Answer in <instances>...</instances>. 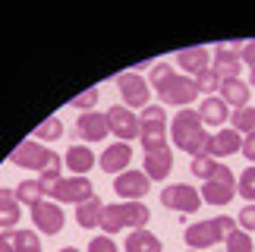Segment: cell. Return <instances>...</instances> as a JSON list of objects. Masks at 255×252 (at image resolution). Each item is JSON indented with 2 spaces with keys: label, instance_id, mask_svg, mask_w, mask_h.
Listing matches in <instances>:
<instances>
[{
  "label": "cell",
  "instance_id": "6da1fadb",
  "mask_svg": "<svg viewBox=\"0 0 255 252\" xmlns=\"http://www.w3.org/2000/svg\"><path fill=\"white\" fill-rule=\"evenodd\" d=\"M9 164H16V167H25V170H38L41 173V189H44V199H51L54 186L60 183V154L44 148L41 142H32V139H22L16 145L13 151H9Z\"/></svg>",
  "mask_w": 255,
  "mask_h": 252
},
{
  "label": "cell",
  "instance_id": "7a4b0ae2",
  "mask_svg": "<svg viewBox=\"0 0 255 252\" xmlns=\"http://www.w3.org/2000/svg\"><path fill=\"white\" fill-rule=\"evenodd\" d=\"M151 85H154V95L164 101V104H173V108H189V101L199 98V89H195V79L189 76H176L170 63H158L151 70Z\"/></svg>",
  "mask_w": 255,
  "mask_h": 252
},
{
  "label": "cell",
  "instance_id": "3957f363",
  "mask_svg": "<svg viewBox=\"0 0 255 252\" xmlns=\"http://www.w3.org/2000/svg\"><path fill=\"white\" fill-rule=\"evenodd\" d=\"M170 139L180 151H189L192 158H199V154H205V148H208L211 135L205 129V120L199 117V111L183 108V111H176V117L170 120Z\"/></svg>",
  "mask_w": 255,
  "mask_h": 252
},
{
  "label": "cell",
  "instance_id": "277c9868",
  "mask_svg": "<svg viewBox=\"0 0 255 252\" xmlns=\"http://www.w3.org/2000/svg\"><path fill=\"white\" fill-rule=\"evenodd\" d=\"M167 135H170V123H167V111H164V104H148V108L139 114V139H142L145 154L170 148Z\"/></svg>",
  "mask_w": 255,
  "mask_h": 252
},
{
  "label": "cell",
  "instance_id": "5b68a950",
  "mask_svg": "<svg viewBox=\"0 0 255 252\" xmlns=\"http://www.w3.org/2000/svg\"><path fill=\"white\" fill-rule=\"evenodd\" d=\"M233 230H237V224H233L230 218H208V221H199V224H189L183 230V240H186V246L195 249V252H202V249H211V246H218L224 243Z\"/></svg>",
  "mask_w": 255,
  "mask_h": 252
},
{
  "label": "cell",
  "instance_id": "8992f818",
  "mask_svg": "<svg viewBox=\"0 0 255 252\" xmlns=\"http://www.w3.org/2000/svg\"><path fill=\"white\" fill-rule=\"evenodd\" d=\"M199 196L205 205H227V202H233V196H237V177H233V170L227 164H218L214 173L202 183Z\"/></svg>",
  "mask_w": 255,
  "mask_h": 252
},
{
  "label": "cell",
  "instance_id": "52a82bcc",
  "mask_svg": "<svg viewBox=\"0 0 255 252\" xmlns=\"http://www.w3.org/2000/svg\"><path fill=\"white\" fill-rule=\"evenodd\" d=\"M243 41H224V44H218L211 51V70L218 73V79L224 82V79H240V70H243Z\"/></svg>",
  "mask_w": 255,
  "mask_h": 252
},
{
  "label": "cell",
  "instance_id": "ba28073f",
  "mask_svg": "<svg viewBox=\"0 0 255 252\" xmlns=\"http://www.w3.org/2000/svg\"><path fill=\"white\" fill-rule=\"evenodd\" d=\"M117 89H120V95H123V101H126V108H139V111H145L151 104V85L145 82V76H139V73H120L117 76Z\"/></svg>",
  "mask_w": 255,
  "mask_h": 252
},
{
  "label": "cell",
  "instance_id": "9c48e42d",
  "mask_svg": "<svg viewBox=\"0 0 255 252\" xmlns=\"http://www.w3.org/2000/svg\"><path fill=\"white\" fill-rule=\"evenodd\" d=\"M63 208H60V202H54V199H41V202H35L32 205V224L38 227V234H44V237H57L63 230Z\"/></svg>",
  "mask_w": 255,
  "mask_h": 252
},
{
  "label": "cell",
  "instance_id": "30bf717a",
  "mask_svg": "<svg viewBox=\"0 0 255 252\" xmlns=\"http://www.w3.org/2000/svg\"><path fill=\"white\" fill-rule=\"evenodd\" d=\"M161 205L170 211H180V215H195L202 208V196L189 183H176V186H167L161 192Z\"/></svg>",
  "mask_w": 255,
  "mask_h": 252
},
{
  "label": "cell",
  "instance_id": "8fae6325",
  "mask_svg": "<svg viewBox=\"0 0 255 252\" xmlns=\"http://www.w3.org/2000/svg\"><path fill=\"white\" fill-rule=\"evenodd\" d=\"M148 189H151V180H148V173L145 170H123V173H117V180H114V192L120 199L126 202H139L148 196Z\"/></svg>",
  "mask_w": 255,
  "mask_h": 252
},
{
  "label": "cell",
  "instance_id": "7c38bea8",
  "mask_svg": "<svg viewBox=\"0 0 255 252\" xmlns=\"http://www.w3.org/2000/svg\"><path fill=\"white\" fill-rule=\"evenodd\" d=\"M107 126H111V132L120 142L139 139V117H135L126 104H114V108H107Z\"/></svg>",
  "mask_w": 255,
  "mask_h": 252
},
{
  "label": "cell",
  "instance_id": "4fadbf2b",
  "mask_svg": "<svg viewBox=\"0 0 255 252\" xmlns=\"http://www.w3.org/2000/svg\"><path fill=\"white\" fill-rule=\"evenodd\" d=\"M92 196L95 192H92V180L88 177H60V183L51 192L54 202H73V205H82Z\"/></svg>",
  "mask_w": 255,
  "mask_h": 252
},
{
  "label": "cell",
  "instance_id": "5bb4252c",
  "mask_svg": "<svg viewBox=\"0 0 255 252\" xmlns=\"http://www.w3.org/2000/svg\"><path fill=\"white\" fill-rule=\"evenodd\" d=\"M237 151H243V135L233 129H218L211 135V142H208V148H205V154L208 158H214V161H221V158H230V154H237Z\"/></svg>",
  "mask_w": 255,
  "mask_h": 252
},
{
  "label": "cell",
  "instance_id": "9a60e30c",
  "mask_svg": "<svg viewBox=\"0 0 255 252\" xmlns=\"http://www.w3.org/2000/svg\"><path fill=\"white\" fill-rule=\"evenodd\" d=\"M107 132H111V126H107V114L88 111V114H79V120H76V135H79L82 142H101Z\"/></svg>",
  "mask_w": 255,
  "mask_h": 252
},
{
  "label": "cell",
  "instance_id": "2e32d148",
  "mask_svg": "<svg viewBox=\"0 0 255 252\" xmlns=\"http://www.w3.org/2000/svg\"><path fill=\"white\" fill-rule=\"evenodd\" d=\"M129 158H132L129 142H114V145L104 148V154L98 158V164H101L104 173H123V170H129Z\"/></svg>",
  "mask_w": 255,
  "mask_h": 252
},
{
  "label": "cell",
  "instance_id": "e0dca14e",
  "mask_svg": "<svg viewBox=\"0 0 255 252\" xmlns=\"http://www.w3.org/2000/svg\"><path fill=\"white\" fill-rule=\"evenodd\" d=\"M170 170H173V151L170 148L145 154V173H148V180H167Z\"/></svg>",
  "mask_w": 255,
  "mask_h": 252
},
{
  "label": "cell",
  "instance_id": "ac0fdd59",
  "mask_svg": "<svg viewBox=\"0 0 255 252\" xmlns=\"http://www.w3.org/2000/svg\"><path fill=\"white\" fill-rule=\"evenodd\" d=\"M176 60H180V70L192 73V76L211 70V66H208V60H211V51H208V47H183V51L176 54Z\"/></svg>",
  "mask_w": 255,
  "mask_h": 252
},
{
  "label": "cell",
  "instance_id": "d6986e66",
  "mask_svg": "<svg viewBox=\"0 0 255 252\" xmlns=\"http://www.w3.org/2000/svg\"><path fill=\"white\" fill-rule=\"evenodd\" d=\"M218 98L224 104H233V108H249V82L243 79H224L221 89H218Z\"/></svg>",
  "mask_w": 255,
  "mask_h": 252
},
{
  "label": "cell",
  "instance_id": "ffe728a7",
  "mask_svg": "<svg viewBox=\"0 0 255 252\" xmlns=\"http://www.w3.org/2000/svg\"><path fill=\"white\" fill-rule=\"evenodd\" d=\"M63 161H66V167L73 170V177H85V173L98 164L95 161V151L88 148V145H73V148H66V158Z\"/></svg>",
  "mask_w": 255,
  "mask_h": 252
},
{
  "label": "cell",
  "instance_id": "44dd1931",
  "mask_svg": "<svg viewBox=\"0 0 255 252\" xmlns=\"http://www.w3.org/2000/svg\"><path fill=\"white\" fill-rule=\"evenodd\" d=\"M19 215H22V205H19L13 189H0V227L13 230L19 224Z\"/></svg>",
  "mask_w": 255,
  "mask_h": 252
},
{
  "label": "cell",
  "instance_id": "7402d4cb",
  "mask_svg": "<svg viewBox=\"0 0 255 252\" xmlns=\"http://www.w3.org/2000/svg\"><path fill=\"white\" fill-rule=\"evenodd\" d=\"M101 215H104V202L92 196L88 202H82V205H76V224L92 230V227H101Z\"/></svg>",
  "mask_w": 255,
  "mask_h": 252
},
{
  "label": "cell",
  "instance_id": "603a6c76",
  "mask_svg": "<svg viewBox=\"0 0 255 252\" xmlns=\"http://www.w3.org/2000/svg\"><path fill=\"white\" fill-rule=\"evenodd\" d=\"M199 117L205 120V126H224L230 117V111H227V104H224L218 95H211V98H205L199 104Z\"/></svg>",
  "mask_w": 255,
  "mask_h": 252
},
{
  "label": "cell",
  "instance_id": "cb8c5ba5",
  "mask_svg": "<svg viewBox=\"0 0 255 252\" xmlns=\"http://www.w3.org/2000/svg\"><path fill=\"white\" fill-rule=\"evenodd\" d=\"M126 252H164L161 240L151 234V230H129V237H126Z\"/></svg>",
  "mask_w": 255,
  "mask_h": 252
},
{
  "label": "cell",
  "instance_id": "d4e9b609",
  "mask_svg": "<svg viewBox=\"0 0 255 252\" xmlns=\"http://www.w3.org/2000/svg\"><path fill=\"white\" fill-rule=\"evenodd\" d=\"M101 227H104V234H107V237H111V234H120V230H126V227H129V221H126V208H123V202L104 205Z\"/></svg>",
  "mask_w": 255,
  "mask_h": 252
},
{
  "label": "cell",
  "instance_id": "484cf974",
  "mask_svg": "<svg viewBox=\"0 0 255 252\" xmlns=\"http://www.w3.org/2000/svg\"><path fill=\"white\" fill-rule=\"evenodd\" d=\"M13 192H16L19 205H28V208H32L35 202H41V199H44V189H41V180H38V177L22 180V183H19V186H16Z\"/></svg>",
  "mask_w": 255,
  "mask_h": 252
},
{
  "label": "cell",
  "instance_id": "4316f807",
  "mask_svg": "<svg viewBox=\"0 0 255 252\" xmlns=\"http://www.w3.org/2000/svg\"><path fill=\"white\" fill-rule=\"evenodd\" d=\"M9 237H13V249L16 252H41V240H38L35 230L13 227V230H9Z\"/></svg>",
  "mask_w": 255,
  "mask_h": 252
},
{
  "label": "cell",
  "instance_id": "83f0119b",
  "mask_svg": "<svg viewBox=\"0 0 255 252\" xmlns=\"http://www.w3.org/2000/svg\"><path fill=\"white\" fill-rule=\"evenodd\" d=\"M230 126L240 135H255V108H240L230 114Z\"/></svg>",
  "mask_w": 255,
  "mask_h": 252
},
{
  "label": "cell",
  "instance_id": "f1b7e54d",
  "mask_svg": "<svg viewBox=\"0 0 255 252\" xmlns=\"http://www.w3.org/2000/svg\"><path fill=\"white\" fill-rule=\"evenodd\" d=\"M123 208H126V221H129V227L132 230H142L145 224H148V208L142 205V202H123Z\"/></svg>",
  "mask_w": 255,
  "mask_h": 252
},
{
  "label": "cell",
  "instance_id": "f546056e",
  "mask_svg": "<svg viewBox=\"0 0 255 252\" xmlns=\"http://www.w3.org/2000/svg\"><path fill=\"white\" fill-rule=\"evenodd\" d=\"M237 192L243 199L249 202V205H255V164H249L246 170L240 173V183H237Z\"/></svg>",
  "mask_w": 255,
  "mask_h": 252
},
{
  "label": "cell",
  "instance_id": "4dcf8cb0",
  "mask_svg": "<svg viewBox=\"0 0 255 252\" xmlns=\"http://www.w3.org/2000/svg\"><path fill=\"white\" fill-rule=\"evenodd\" d=\"M63 135V123L57 117H47L41 126H35V139H44V142H57Z\"/></svg>",
  "mask_w": 255,
  "mask_h": 252
},
{
  "label": "cell",
  "instance_id": "1f68e13d",
  "mask_svg": "<svg viewBox=\"0 0 255 252\" xmlns=\"http://www.w3.org/2000/svg\"><path fill=\"white\" fill-rule=\"evenodd\" d=\"M195 89H199V95H205V98H211L214 92L221 89V79H218V73L214 70H205L195 76Z\"/></svg>",
  "mask_w": 255,
  "mask_h": 252
},
{
  "label": "cell",
  "instance_id": "d6a6232c",
  "mask_svg": "<svg viewBox=\"0 0 255 252\" xmlns=\"http://www.w3.org/2000/svg\"><path fill=\"white\" fill-rule=\"evenodd\" d=\"M224 246H227V252H252V237L246 234V230H233V234L224 240Z\"/></svg>",
  "mask_w": 255,
  "mask_h": 252
},
{
  "label": "cell",
  "instance_id": "836d02e7",
  "mask_svg": "<svg viewBox=\"0 0 255 252\" xmlns=\"http://www.w3.org/2000/svg\"><path fill=\"white\" fill-rule=\"evenodd\" d=\"M221 161H214V158H208V154H199V158H192V164H189V170H192V177H202V183L214 173V167H218Z\"/></svg>",
  "mask_w": 255,
  "mask_h": 252
},
{
  "label": "cell",
  "instance_id": "e575fe53",
  "mask_svg": "<svg viewBox=\"0 0 255 252\" xmlns=\"http://www.w3.org/2000/svg\"><path fill=\"white\" fill-rule=\"evenodd\" d=\"M98 98H101V92H98V85H92V89H85L82 95H76V98H73L70 104H73L76 111H82V114H88V111H92L95 104H98Z\"/></svg>",
  "mask_w": 255,
  "mask_h": 252
},
{
  "label": "cell",
  "instance_id": "d590c367",
  "mask_svg": "<svg viewBox=\"0 0 255 252\" xmlns=\"http://www.w3.org/2000/svg\"><path fill=\"white\" fill-rule=\"evenodd\" d=\"M237 224H240V230L252 234V230H255V205H243L240 218H237Z\"/></svg>",
  "mask_w": 255,
  "mask_h": 252
},
{
  "label": "cell",
  "instance_id": "8d00e7d4",
  "mask_svg": "<svg viewBox=\"0 0 255 252\" xmlns=\"http://www.w3.org/2000/svg\"><path fill=\"white\" fill-rule=\"evenodd\" d=\"M88 252H117V243L104 234V237H95L92 243H88Z\"/></svg>",
  "mask_w": 255,
  "mask_h": 252
},
{
  "label": "cell",
  "instance_id": "74e56055",
  "mask_svg": "<svg viewBox=\"0 0 255 252\" xmlns=\"http://www.w3.org/2000/svg\"><path fill=\"white\" fill-rule=\"evenodd\" d=\"M243 63H249V70H255V38L252 41H243Z\"/></svg>",
  "mask_w": 255,
  "mask_h": 252
},
{
  "label": "cell",
  "instance_id": "f35d334b",
  "mask_svg": "<svg viewBox=\"0 0 255 252\" xmlns=\"http://www.w3.org/2000/svg\"><path fill=\"white\" fill-rule=\"evenodd\" d=\"M240 154H246L249 164H255V135H246V139H243V151Z\"/></svg>",
  "mask_w": 255,
  "mask_h": 252
},
{
  "label": "cell",
  "instance_id": "ab89813d",
  "mask_svg": "<svg viewBox=\"0 0 255 252\" xmlns=\"http://www.w3.org/2000/svg\"><path fill=\"white\" fill-rule=\"evenodd\" d=\"M0 252H16V249H13V237H9V230H3V234H0Z\"/></svg>",
  "mask_w": 255,
  "mask_h": 252
},
{
  "label": "cell",
  "instance_id": "60d3db41",
  "mask_svg": "<svg viewBox=\"0 0 255 252\" xmlns=\"http://www.w3.org/2000/svg\"><path fill=\"white\" fill-rule=\"evenodd\" d=\"M60 252H79V249H76V246H66V249H60Z\"/></svg>",
  "mask_w": 255,
  "mask_h": 252
},
{
  "label": "cell",
  "instance_id": "b9f144b4",
  "mask_svg": "<svg viewBox=\"0 0 255 252\" xmlns=\"http://www.w3.org/2000/svg\"><path fill=\"white\" fill-rule=\"evenodd\" d=\"M249 85H255V70H252V76H249Z\"/></svg>",
  "mask_w": 255,
  "mask_h": 252
},
{
  "label": "cell",
  "instance_id": "7bdbcfd3",
  "mask_svg": "<svg viewBox=\"0 0 255 252\" xmlns=\"http://www.w3.org/2000/svg\"><path fill=\"white\" fill-rule=\"evenodd\" d=\"M189 252H195V249H189Z\"/></svg>",
  "mask_w": 255,
  "mask_h": 252
}]
</instances>
